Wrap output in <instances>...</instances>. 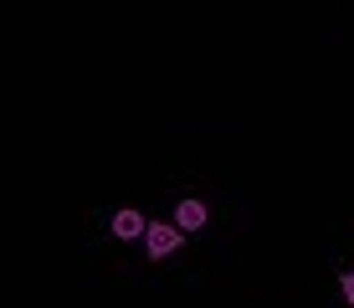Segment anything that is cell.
I'll list each match as a JSON object with an SVG mask.
<instances>
[{
	"instance_id": "7a4b0ae2",
	"label": "cell",
	"mask_w": 354,
	"mask_h": 308,
	"mask_svg": "<svg viewBox=\"0 0 354 308\" xmlns=\"http://www.w3.org/2000/svg\"><path fill=\"white\" fill-rule=\"evenodd\" d=\"M144 231H149V221H144L139 211H129V206H124V211L113 216V237H124V242H133V237H144Z\"/></svg>"
},
{
	"instance_id": "3957f363",
	"label": "cell",
	"mask_w": 354,
	"mask_h": 308,
	"mask_svg": "<svg viewBox=\"0 0 354 308\" xmlns=\"http://www.w3.org/2000/svg\"><path fill=\"white\" fill-rule=\"evenodd\" d=\"M175 226H180V231H201V226H205V206H201V201H180V206H175Z\"/></svg>"
},
{
	"instance_id": "277c9868",
	"label": "cell",
	"mask_w": 354,
	"mask_h": 308,
	"mask_svg": "<svg viewBox=\"0 0 354 308\" xmlns=\"http://www.w3.org/2000/svg\"><path fill=\"white\" fill-rule=\"evenodd\" d=\"M339 288H344V298H349V308H354V273H344V278H339Z\"/></svg>"
},
{
	"instance_id": "6da1fadb",
	"label": "cell",
	"mask_w": 354,
	"mask_h": 308,
	"mask_svg": "<svg viewBox=\"0 0 354 308\" xmlns=\"http://www.w3.org/2000/svg\"><path fill=\"white\" fill-rule=\"evenodd\" d=\"M180 237H185V231H180L175 221H149V231H144V246H149L154 262H165L169 252H180Z\"/></svg>"
}]
</instances>
